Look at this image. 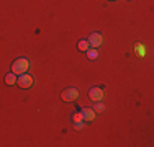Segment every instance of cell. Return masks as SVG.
Masks as SVG:
<instances>
[{"instance_id": "obj_8", "label": "cell", "mask_w": 154, "mask_h": 147, "mask_svg": "<svg viewBox=\"0 0 154 147\" xmlns=\"http://www.w3.org/2000/svg\"><path fill=\"white\" fill-rule=\"evenodd\" d=\"M87 57L89 59H97L98 57V51L97 49H90L89 47V49H87Z\"/></svg>"}, {"instance_id": "obj_9", "label": "cell", "mask_w": 154, "mask_h": 147, "mask_svg": "<svg viewBox=\"0 0 154 147\" xmlns=\"http://www.w3.org/2000/svg\"><path fill=\"white\" fill-rule=\"evenodd\" d=\"M89 47H90V44H89V41H87V39L79 41V49H80V51H87Z\"/></svg>"}, {"instance_id": "obj_6", "label": "cell", "mask_w": 154, "mask_h": 147, "mask_svg": "<svg viewBox=\"0 0 154 147\" xmlns=\"http://www.w3.org/2000/svg\"><path fill=\"white\" fill-rule=\"evenodd\" d=\"M80 113H82L84 121H94V119H95V116H97V113H95L92 108H84Z\"/></svg>"}, {"instance_id": "obj_10", "label": "cell", "mask_w": 154, "mask_h": 147, "mask_svg": "<svg viewBox=\"0 0 154 147\" xmlns=\"http://www.w3.org/2000/svg\"><path fill=\"white\" fill-rule=\"evenodd\" d=\"M103 110H105V106H103V103H102V101L95 103V106H94V111L95 113H100V111H103Z\"/></svg>"}, {"instance_id": "obj_12", "label": "cell", "mask_w": 154, "mask_h": 147, "mask_svg": "<svg viewBox=\"0 0 154 147\" xmlns=\"http://www.w3.org/2000/svg\"><path fill=\"white\" fill-rule=\"evenodd\" d=\"M74 128H75L77 131H79V129H82V128H84V121H79V123H74Z\"/></svg>"}, {"instance_id": "obj_11", "label": "cell", "mask_w": 154, "mask_h": 147, "mask_svg": "<svg viewBox=\"0 0 154 147\" xmlns=\"http://www.w3.org/2000/svg\"><path fill=\"white\" fill-rule=\"evenodd\" d=\"M72 119H74V123H79V121H84V118H82V113H74V116H72Z\"/></svg>"}, {"instance_id": "obj_4", "label": "cell", "mask_w": 154, "mask_h": 147, "mask_svg": "<svg viewBox=\"0 0 154 147\" xmlns=\"http://www.w3.org/2000/svg\"><path fill=\"white\" fill-rule=\"evenodd\" d=\"M89 97H90V100H94V101H102L103 97H105V92L102 90V88H98V87H94V88H90Z\"/></svg>"}, {"instance_id": "obj_7", "label": "cell", "mask_w": 154, "mask_h": 147, "mask_svg": "<svg viewBox=\"0 0 154 147\" xmlns=\"http://www.w3.org/2000/svg\"><path fill=\"white\" fill-rule=\"evenodd\" d=\"M17 74H13V72H10V74H7L5 75V83L7 85H15L17 83Z\"/></svg>"}, {"instance_id": "obj_5", "label": "cell", "mask_w": 154, "mask_h": 147, "mask_svg": "<svg viewBox=\"0 0 154 147\" xmlns=\"http://www.w3.org/2000/svg\"><path fill=\"white\" fill-rule=\"evenodd\" d=\"M87 41H89V44L92 47H98V46H102V43H103V38H102L100 33H92V36H90Z\"/></svg>"}, {"instance_id": "obj_2", "label": "cell", "mask_w": 154, "mask_h": 147, "mask_svg": "<svg viewBox=\"0 0 154 147\" xmlns=\"http://www.w3.org/2000/svg\"><path fill=\"white\" fill-rule=\"evenodd\" d=\"M61 98L64 101H74L79 98V90H77V88H66L61 93Z\"/></svg>"}, {"instance_id": "obj_1", "label": "cell", "mask_w": 154, "mask_h": 147, "mask_svg": "<svg viewBox=\"0 0 154 147\" xmlns=\"http://www.w3.org/2000/svg\"><path fill=\"white\" fill-rule=\"evenodd\" d=\"M28 69H30V61L26 57H20L17 61H13V64H12V72L17 74V75L28 72Z\"/></svg>"}, {"instance_id": "obj_3", "label": "cell", "mask_w": 154, "mask_h": 147, "mask_svg": "<svg viewBox=\"0 0 154 147\" xmlns=\"http://www.w3.org/2000/svg\"><path fill=\"white\" fill-rule=\"evenodd\" d=\"M17 83H18L21 88H30V87L33 85V77L28 75L26 72H25V74H20V77L17 79Z\"/></svg>"}, {"instance_id": "obj_13", "label": "cell", "mask_w": 154, "mask_h": 147, "mask_svg": "<svg viewBox=\"0 0 154 147\" xmlns=\"http://www.w3.org/2000/svg\"><path fill=\"white\" fill-rule=\"evenodd\" d=\"M112 2H113V0H112Z\"/></svg>"}]
</instances>
